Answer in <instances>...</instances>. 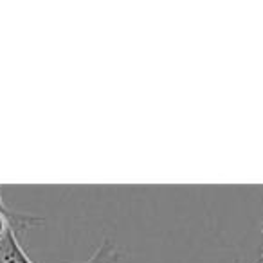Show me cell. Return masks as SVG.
<instances>
[{"label": "cell", "instance_id": "6da1fadb", "mask_svg": "<svg viewBox=\"0 0 263 263\" xmlns=\"http://www.w3.org/2000/svg\"><path fill=\"white\" fill-rule=\"evenodd\" d=\"M0 263H34L20 245V234L15 229L0 238Z\"/></svg>", "mask_w": 263, "mask_h": 263}, {"label": "cell", "instance_id": "3957f363", "mask_svg": "<svg viewBox=\"0 0 263 263\" xmlns=\"http://www.w3.org/2000/svg\"><path fill=\"white\" fill-rule=\"evenodd\" d=\"M261 234H263V223H261ZM258 263H263V245H261V256H259V261Z\"/></svg>", "mask_w": 263, "mask_h": 263}, {"label": "cell", "instance_id": "7a4b0ae2", "mask_svg": "<svg viewBox=\"0 0 263 263\" xmlns=\"http://www.w3.org/2000/svg\"><path fill=\"white\" fill-rule=\"evenodd\" d=\"M123 256L124 252L119 245L114 243L112 240H103L98 245V249L90 254V258L81 263H121Z\"/></svg>", "mask_w": 263, "mask_h": 263}]
</instances>
